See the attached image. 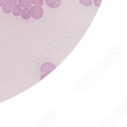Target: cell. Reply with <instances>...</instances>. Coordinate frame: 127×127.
Listing matches in <instances>:
<instances>
[{
    "label": "cell",
    "mask_w": 127,
    "mask_h": 127,
    "mask_svg": "<svg viewBox=\"0 0 127 127\" xmlns=\"http://www.w3.org/2000/svg\"><path fill=\"white\" fill-rule=\"evenodd\" d=\"M30 10L32 12V16L34 19L39 20L42 17L44 11L43 8L40 6L37 5L31 6Z\"/></svg>",
    "instance_id": "6da1fadb"
},
{
    "label": "cell",
    "mask_w": 127,
    "mask_h": 127,
    "mask_svg": "<svg viewBox=\"0 0 127 127\" xmlns=\"http://www.w3.org/2000/svg\"><path fill=\"white\" fill-rule=\"evenodd\" d=\"M17 0H8L2 7V10L5 13L9 14L12 12L13 7L17 3Z\"/></svg>",
    "instance_id": "7a4b0ae2"
},
{
    "label": "cell",
    "mask_w": 127,
    "mask_h": 127,
    "mask_svg": "<svg viewBox=\"0 0 127 127\" xmlns=\"http://www.w3.org/2000/svg\"><path fill=\"white\" fill-rule=\"evenodd\" d=\"M55 68L56 66L53 64L47 62L42 64L40 68V70L44 74H49Z\"/></svg>",
    "instance_id": "3957f363"
},
{
    "label": "cell",
    "mask_w": 127,
    "mask_h": 127,
    "mask_svg": "<svg viewBox=\"0 0 127 127\" xmlns=\"http://www.w3.org/2000/svg\"><path fill=\"white\" fill-rule=\"evenodd\" d=\"M47 6L52 8H58L61 5V0H45Z\"/></svg>",
    "instance_id": "277c9868"
},
{
    "label": "cell",
    "mask_w": 127,
    "mask_h": 127,
    "mask_svg": "<svg viewBox=\"0 0 127 127\" xmlns=\"http://www.w3.org/2000/svg\"><path fill=\"white\" fill-rule=\"evenodd\" d=\"M21 17L25 20H28L32 16V12L30 9L28 8H25L22 10L21 13Z\"/></svg>",
    "instance_id": "5b68a950"
},
{
    "label": "cell",
    "mask_w": 127,
    "mask_h": 127,
    "mask_svg": "<svg viewBox=\"0 0 127 127\" xmlns=\"http://www.w3.org/2000/svg\"><path fill=\"white\" fill-rule=\"evenodd\" d=\"M22 7L19 4H16L12 9V13L14 16H19L22 12Z\"/></svg>",
    "instance_id": "8992f818"
},
{
    "label": "cell",
    "mask_w": 127,
    "mask_h": 127,
    "mask_svg": "<svg viewBox=\"0 0 127 127\" xmlns=\"http://www.w3.org/2000/svg\"><path fill=\"white\" fill-rule=\"evenodd\" d=\"M19 5L23 8H29L32 6V2L30 0H19Z\"/></svg>",
    "instance_id": "52a82bcc"
},
{
    "label": "cell",
    "mask_w": 127,
    "mask_h": 127,
    "mask_svg": "<svg viewBox=\"0 0 127 127\" xmlns=\"http://www.w3.org/2000/svg\"><path fill=\"white\" fill-rule=\"evenodd\" d=\"M81 4L84 6H90L92 5V0H79Z\"/></svg>",
    "instance_id": "ba28073f"
},
{
    "label": "cell",
    "mask_w": 127,
    "mask_h": 127,
    "mask_svg": "<svg viewBox=\"0 0 127 127\" xmlns=\"http://www.w3.org/2000/svg\"><path fill=\"white\" fill-rule=\"evenodd\" d=\"M32 4L36 5L37 6H42L44 5L43 0H30Z\"/></svg>",
    "instance_id": "9c48e42d"
},
{
    "label": "cell",
    "mask_w": 127,
    "mask_h": 127,
    "mask_svg": "<svg viewBox=\"0 0 127 127\" xmlns=\"http://www.w3.org/2000/svg\"><path fill=\"white\" fill-rule=\"evenodd\" d=\"M102 0H94V3L95 6L97 7H99L101 3Z\"/></svg>",
    "instance_id": "30bf717a"
},
{
    "label": "cell",
    "mask_w": 127,
    "mask_h": 127,
    "mask_svg": "<svg viewBox=\"0 0 127 127\" xmlns=\"http://www.w3.org/2000/svg\"><path fill=\"white\" fill-rule=\"evenodd\" d=\"M7 0H0V7L3 6Z\"/></svg>",
    "instance_id": "8fae6325"
},
{
    "label": "cell",
    "mask_w": 127,
    "mask_h": 127,
    "mask_svg": "<svg viewBox=\"0 0 127 127\" xmlns=\"http://www.w3.org/2000/svg\"><path fill=\"white\" fill-rule=\"evenodd\" d=\"M48 74H44L43 75H42V76H41V78H40V80H41L43 79L44 78H45L46 76H47Z\"/></svg>",
    "instance_id": "7c38bea8"
}]
</instances>
